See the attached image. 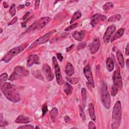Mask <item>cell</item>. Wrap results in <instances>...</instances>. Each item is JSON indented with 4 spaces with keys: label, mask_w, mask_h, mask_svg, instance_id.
<instances>
[{
    "label": "cell",
    "mask_w": 129,
    "mask_h": 129,
    "mask_svg": "<svg viewBox=\"0 0 129 129\" xmlns=\"http://www.w3.org/2000/svg\"><path fill=\"white\" fill-rule=\"evenodd\" d=\"M1 90L7 99L13 102H18L21 100L20 94L17 91L16 86L9 82H5L1 85Z\"/></svg>",
    "instance_id": "obj_1"
},
{
    "label": "cell",
    "mask_w": 129,
    "mask_h": 129,
    "mask_svg": "<svg viewBox=\"0 0 129 129\" xmlns=\"http://www.w3.org/2000/svg\"><path fill=\"white\" fill-rule=\"evenodd\" d=\"M113 8V5L111 2H107L102 6V8L103 10L105 11H107Z\"/></svg>",
    "instance_id": "obj_28"
},
{
    "label": "cell",
    "mask_w": 129,
    "mask_h": 129,
    "mask_svg": "<svg viewBox=\"0 0 129 129\" xmlns=\"http://www.w3.org/2000/svg\"><path fill=\"white\" fill-rule=\"evenodd\" d=\"M58 113H59L58 110L56 107H54L51 110V111H50V115H51V118H52V120L53 121H55L56 120V117L58 116Z\"/></svg>",
    "instance_id": "obj_24"
},
{
    "label": "cell",
    "mask_w": 129,
    "mask_h": 129,
    "mask_svg": "<svg viewBox=\"0 0 129 129\" xmlns=\"http://www.w3.org/2000/svg\"><path fill=\"white\" fill-rule=\"evenodd\" d=\"M116 57L118 60V62L119 63V64L121 68H123L124 66V61L123 59V55L122 53L119 51H118L116 52Z\"/></svg>",
    "instance_id": "obj_22"
},
{
    "label": "cell",
    "mask_w": 129,
    "mask_h": 129,
    "mask_svg": "<svg viewBox=\"0 0 129 129\" xmlns=\"http://www.w3.org/2000/svg\"><path fill=\"white\" fill-rule=\"evenodd\" d=\"M86 46V44L85 42H81L80 44H78V47H77V49L78 50H83L84 49Z\"/></svg>",
    "instance_id": "obj_37"
},
{
    "label": "cell",
    "mask_w": 129,
    "mask_h": 129,
    "mask_svg": "<svg viewBox=\"0 0 129 129\" xmlns=\"http://www.w3.org/2000/svg\"><path fill=\"white\" fill-rule=\"evenodd\" d=\"M39 64V58L37 55H31L29 57L27 61V66L31 67L34 64Z\"/></svg>",
    "instance_id": "obj_16"
},
{
    "label": "cell",
    "mask_w": 129,
    "mask_h": 129,
    "mask_svg": "<svg viewBox=\"0 0 129 129\" xmlns=\"http://www.w3.org/2000/svg\"><path fill=\"white\" fill-rule=\"evenodd\" d=\"M83 71H84V74L88 81V83L90 84V85L92 86V87L94 88L95 84H94L93 75H92V73L91 72V70L90 65H87V66H86L84 68Z\"/></svg>",
    "instance_id": "obj_11"
},
{
    "label": "cell",
    "mask_w": 129,
    "mask_h": 129,
    "mask_svg": "<svg viewBox=\"0 0 129 129\" xmlns=\"http://www.w3.org/2000/svg\"><path fill=\"white\" fill-rule=\"evenodd\" d=\"M121 18V16L119 14H115L111 16L108 19V22H116L119 21Z\"/></svg>",
    "instance_id": "obj_27"
},
{
    "label": "cell",
    "mask_w": 129,
    "mask_h": 129,
    "mask_svg": "<svg viewBox=\"0 0 129 129\" xmlns=\"http://www.w3.org/2000/svg\"><path fill=\"white\" fill-rule=\"evenodd\" d=\"M121 104L120 101H117L113 108L112 114V128H118L120 124L121 120Z\"/></svg>",
    "instance_id": "obj_2"
},
{
    "label": "cell",
    "mask_w": 129,
    "mask_h": 129,
    "mask_svg": "<svg viewBox=\"0 0 129 129\" xmlns=\"http://www.w3.org/2000/svg\"><path fill=\"white\" fill-rule=\"evenodd\" d=\"M30 13L29 12H28L26 13V14L25 15H24V16L23 17V19L24 21H25L26 19H27V18H28V16L30 15Z\"/></svg>",
    "instance_id": "obj_44"
},
{
    "label": "cell",
    "mask_w": 129,
    "mask_h": 129,
    "mask_svg": "<svg viewBox=\"0 0 129 129\" xmlns=\"http://www.w3.org/2000/svg\"><path fill=\"white\" fill-rule=\"evenodd\" d=\"M57 56L58 59L59 60V61H60V62H62V61H63V57L62 54H61V53H58V54H57Z\"/></svg>",
    "instance_id": "obj_43"
},
{
    "label": "cell",
    "mask_w": 129,
    "mask_h": 129,
    "mask_svg": "<svg viewBox=\"0 0 129 129\" xmlns=\"http://www.w3.org/2000/svg\"><path fill=\"white\" fill-rule=\"evenodd\" d=\"M3 6H4V8H6V9H7V8H8L9 7V5L6 2H5L3 3Z\"/></svg>",
    "instance_id": "obj_49"
},
{
    "label": "cell",
    "mask_w": 129,
    "mask_h": 129,
    "mask_svg": "<svg viewBox=\"0 0 129 129\" xmlns=\"http://www.w3.org/2000/svg\"><path fill=\"white\" fill-rule=\"evenodd\" d=\"M116 30V27L114 25H111L107 27L103 35V39L105 44H107L110 40L113 33Z\"/></svg>",
    "instance_id": "obj_10"
},
{
    "label": "cell",
    "mask_w": 129,
    "mask_h": 129,
    "mask_svg": "<svg viewBox=\"0 0 129 129\" xmlns=\"http://www.w3.org/2000/svg\"><path fill=\"white\" fill-rule=\"evenodd\" d=\"M118 91V88L116 86H115V85H113L112 86V87L111 88V90H110V93H111V96H115L117 94Z\"/></svg>",
    "instance_id": "obj_32"
},
{
    "label": "cell",
    "mask_w": 129,
    "mask_h": 129,
    "mask_svg": "<svg viewBox=\"0 0 129 129\" xmlns=\"http://www.w3.org/2000/svg\"><path fill=\"white\" fill-rule=\"evenodd\" d=\"M29 75V72L24 67L18 66L14 68L13 73L9 78L10 81H14L21 77L27 76Z\"/></svg>",
    "instance_id": "obj_6"
},
{
    "label": "cell",
    "mask_w": 129,
    "mask_h": 129,
    "mask_svg": "<svg viewBox=\"0 0 129 129\" xmlns=\"http://www.w3.org/2000/svg\"><path fill=\"white\" fill-rule=\"evenodd\" d=\"M29 20V19H27L26 21H24V22H23L22 23H21V26L22 27H25L26 26V24L27 23V22Z\"/></svg>",
    "instance_id": "obj_45"
},
{
    "label": "cell",
    "mask_w": 129,
    "mask_h": 129,
    "mask_svg": "<svg viewBox=\"0 0 129 129\" xmlns=\"http://www.w3.org/2000/svg\"><path fill=\"white\" fill-rule=\"evenodd\" d=\"M63 90L68 95H70L72 93L73 88L69 83L66 82L63 86Z\"/></svg>",
    "instance_id": "obj_23"
},
{
    "label": "cell",
    "mask_w": 129,
    "mask_h": 129,
    "mask_svg": "<svg viewBox=\"0 0 129 129\" xmlns=\"http://www.w3.org/2000/svg\"><path fill=\"white\" fill-rule=\"evenodd\" d=\"M9 13L12 17H13L16 14V7L15 5L14 4H12L9 9Z\"/></svg>",
    "instance_id": "obj_31"
},
{
    "label": "cell",
    "mask_w": 129,
    "mask_h": 129,
    "mask_svg": "<svg viewBox=\"0 0 129 129\" xmlns=\"http://www.w3.org/2000/svg\"><path fill=\"white\" fill-rule=\"evenodd\" d=\"M35 128H39V127H38V126H36V127H35Z\"/></svg>",
    "instance_id": "obj_53"
},
{
    "label": "cell",
    "mask_w": 129,
    "mask_h": 129,
    "mask_svg": "<svg viewBox=\"0 0 129 129\" xmlns=\"http://www.w3.org/2000/svg\"><path fill=\"white\" fill-rule=\"evenodd\" d=\"M78 26V24L77 23H75V24H73L72 25H71V26H70L69 27H67L66 29H65V31H70L74 29H75L76 27H77Z\"/></svg>",
    "instance_id": "obj_36"
},
{
    "label": "cell",
    "mask_w": 129,
    "mask_h": 129,
    "mask_svg": "<svg viewBox=\"0 0 129 129\" xmlns=\"http://www.w3.org/2000/svg\"><path fill=\"white\" fill-rule=\"evenodd\" d=\"M17 20H18V17H14V18L13 19V20L8 24V26H10V25H12L14 24L15 23H16L17 22Z\"/></svg>",
    "instance_id": "obj_40"
},
{
    "label": "cell",
    "mask_w": 129,
    "mask_h": 129,
    "mask_svg": "<svg viewBox=\"0 0 129 129\" xmlns=\"http://www.w3.org/2000/svg\"><path fill=\"white\" fill-rule=\"evenodd\" d=\"M8 125V122L3 119L2 114H1V118H0V127H3Z\"/></svg>",
    "instance_id": "obj_34"
},
{
    "label": "cell",
    "mask_w": 129,
    "mask_h": 129,
    "mask_svg": "<svg viewBox=\"0 0 129 129\" xmlns=\"http://www.w3.org/2000/svg\"><path fill=\"white\" fill-rule=\"evenodd\" d=\"M74 46V44H73V45H72L70 47L67 48V49H66V52H70V51L73 48Z\"/></svg>",
    "instance_id": "obj_46"
},
{
    "label": "cell",
    "mask_w": 129,
    "mask_h": 129,
    "mask_svg": "<svg viewBox=\"0 0 129 129\" xmlns=\"http://www.w3.org/2000/svg\"><path fill=\"white\" fill-rule=\"evenodd\" d=\"M2 32H3V29H2V28H1V33H2Z\"/></svg>",
    "instance_id": "obj_52"
},
{
    "label": "cell",
    "mask_w": 129,
    "mask_h": 129,
    "mask_svg": "<svg viewBox=\"0 0 129 129\" xmlns=\"http://www.w3.org/2000/svg\"><path fill=\"white\" fill-rule=\"evenodd\" d=\"M40 1H36L35 2V5H34V9L35 10H37L39 6V4H40Z\"/></svg>",
    "instance_id": "obj_42"
},
{
    "label": "cell",
    "mask_w": 129,
    "mask_h": 129,
    "mask_svg": "<svg viewBox=\"0 0 129 129\" xmlns=\"http://www.w3.org/2000/svg\"><path fill=\"white\" fill-rule=\"evenodd\" d=\"M33 128H34L33 126H32L30 124L24 125L20 126L18 127V128H22V129H32Z\"/></svg>",
    "instance_id": "obj_38"
},
{
    "label": "cell",
    "mask_w": 129,
    "mask_h": 129,
    "mask_svg": "<svg viewBox=\"0 0 129 129\" xmlns=\"http://www.w3.org/2000/svg\"><path fill=\"white\" fill-rule=\"evenodd\" d=\"M125 54L126 56H128L129 55V51H128V44L127 45L126 48H125Z\"/></svg>",
    "instance_id": "obj_48"
},
{
    "label": "cell",
    "mask_w": 129,
    "mask_h": 129,
    "mask_svg": "<svg viewBox=\"0 0 129 129\" xmlns=\"http://www.w3.org/2000/svg\"><path fill=\"white\" fill-rule=\"evenodd\" d=\"M106 67L107 71L110 72L114 69V62L111 58H108L106 61Z\"/></svg>",
    "instance_id": "obj_20"
},
{
    "label": "cell",
    "mask_w": 129,
    "mask_h": 129,
    "mask_svg": "<svg viewBox=\"0 0 129 129\" xmlns=\"http://www.w3.org/2000/svg\"><path fill=\"white\" fill-rule=\"evenodd\" d=\"M86 35V31L81 30L80 31H75L72 33V37L76 40L81 41L84 39Z\"/></svg>",
    "instance_id": "obj_15"
},
{
    "label": "cell",
    "mask_w": 129,
    "mask_h": 129,
    "mask_svg": "<svg viewBox=\"0 0 129 129\" xmlns=\"http://www.w3.org/2000/svg\"><path fill=\"white\" fill-rule=\"evenodd\" d=\"M126 66L127 69H128L129 68V60L127 59L126 61Z\"/></svg>",
    "instance_id": "obj_50"
},
{
    "label": "cell",
    "mask_w": 129,
    "mask_h": 129,
    "mask_svg": "<svg viewBox=\"0 0 129 129\" xmlns=\"http://www.w3.org/2000/svg\"><path fill=\"white\" fill-rule=\"evenodd\" d=\"M106 19L107 17L106 16L99 14H96L93 15L92 18L91 22V26L92 27H94L98 25L99 23L105 21V20H106Z\"/></svg>",
    "instance_id": "obj_12"
},
{
    "label": "cell",
    "mask_w": 129,
    "mask_h": 129,
    "mask_svg": "<svg viewBox=\"0 0 129 129\" xmlns=\"http://www.w3.org/2000/svg\"><path fill=\"white\" fill-rule=\"evenodd\" d=\"M15 121L16 123H18L25 124L29 123L30 121V119L28 117L21 114L17 117V118L15 119Z\"/></svg>",
    "instance_id": "obj_17"
},
{
    "label": "cell",
    "mask_w": 129,
    "mask_h": 129,
    "mask_svg": "<svg viewBox=\"0 0 129 129\" xmlns=\"http://www.w3.org/2000/svg\"><path fill=\"white\" fill-rule=\"evenodd\" d=\"M74 72L75 70L72 64L70 63H68L65 68V73L66 75L69 77H71L73 76Z\"/></svg>",
    "instance_id": "obj_18"
},
{
    "label": "cell",
    "mask_w": 129,
    "mask_h": 129,
    "mask_svg": "<svg viewBox=\"0 0 129 129\" xmlns=\"http://www.w3.org/2000/svg\"><path fill=\"white\" fill-rule=\"evenodd\" d=\"M42 71L48 81L51 82L54 79V75L51 67L48 64H45L43 65Z\"/></svg>",
    "instance_id": "obj_13"
},
{
    "label": "cell",
    "mask_w": 129,
    "mask_h": 129,
    "mask_svg": "<svg viewBox=\"0 0 129 129\" xmlns=\"http://www.w3.org/2000/svg\"><path fill=\"white\" fill-rule=\"evenodd\" d=\"M51 18L49 17H45L39 19V20L35 21L31 26H30L23 34L42 29L46 26L51 21Z\"/></svg>",
    "instance_id": "obj_4"
},
{
    "label": "cell",
    "mask_w": 129,
    "mask_h": 129,
    "mask_svg": "<svg viewBox=\"0 0 129 129\" xmlns=\"http://www.w3.org/2000/svg\"><path fill=\"white\" fill-rule=\"evenodd\" d=\"M8 79V75L7 73H3L0 76V84L1 85L4 83Z\"/></svg>",
    "instance_id": "obj_29"
},
{
    "label": "cell",
    "mask_w": 129,
    "mask_h": 129,
    "mask_svg": "<svg viewBox=\"0 0 129 129\" xmlns=\"http://www.w3.org/2000/svg\"><path fill=\"white\" fill-rule=\"evenodd\" d=\"M66 79L67 81L72 84H76L78 83L79 81V78H72L70 77H67Z\"/></svg>",
    "instance_id": "obj_30"
},
{
    "label": "cell",
    "mask_w": 129,
    "mask_h": 129,
    "mask_svg": "<svg viewBox=\"0 0 129 129\" xmlns=\"http://www.w3.org/2000/svg\"><path fill=\"white\" fill-rule=\"evenodd\" d=\"M88 111L90 116L93 121L96 120V115L95 113L94 106L93 103H90L88 106Z\"/></svg>",
    "instance_id": "obj_21"
},
{
    "label": "cell",
    "mask_w": 129,
    "mask_h": 129,
    "mask_svg": "<svg viewBox=\"0 0 129 129\" xmlns=\"http://www.w3.org/2000/svg\"><path fill=\"white\" fill-rule=\"evenodd\" d=\"M42 116H44L48 111L47 103H45L43 104L42 106Z\"/></svg>",
    "instance_id": "obj_35"
},
{
    "label": "cell",
    "mask_w": 129,
    "mask_h": 129,
    "mask_svg": "<svg viewBox=\"0 0 129 129\" xmlns=\"http://www.w3.org/2000/svg\"><path fill=\"white\" fill-rule=\"evenodd\" d=\"M81 96L82 98V102L84 107H85L87 100V91L85 88H82L81 89Z\"/></svg>",
    "instance_id": "obj_25"
},
{
    "label": "cell",
    "mask_w": 129,
    "mask_h": 129,
    "mask_svg": "<svg viewBox=\"0 0 129 129\" xmlns=\"http://www.w3.org/2000/svg\"><path fill=\"white\" fill-rule=\"evenodd\" d=\"M88 128L90 129L91 128H96V126H95V123L92 121H90L89 123H88Z\"/></svg>",
    "instance_id": "obj_39"
},
{
    "label": "cell",
    "mask_w": 129,
    "mask_h": 129,
    "mask_svg": "<svg viewBox=\"0 0 129 129\" xmlns=\"http://www.w3.org/2000/svg\"><path fill=\"white\" fill-rule=\"evenodd\" d=\"M124 32V29L123 28H120L114 34V35L112 36V37L111 39V42H113L114 40L119 38L120 37H121L122 35L123 34Z\"/></svg>",
    "instance_id": "obj_19"
},
{
    "label": "cell",
    "mask_w": 129,
    "mask_h": 129,
    "mask_svg": "<svg viewBox=\"0 0 129 129\" xmlns=\"http://www.w3.org/2000/svg\"><path fill=\"white\" fill-rule=\"evenodd\" d=\"M56 30H53L49 32H48L47 33H46V34H45L44 35H43L42 36L40 37V38H39L38 39H37L36 40H35L29 47V50H31L36 47H37L38 46H39L40 45H42L43 44H45L46 42H47V41H48L50 38V37H51V36L55 33L56 32Z\"/></svg>",
    "instance_id": "obj_7"
},
{
    "label": "cell",
    "mask_w": 129,
    "mask_h": 129,
    "mask_svg": "<svg viewBox=\"0 0 129 129\" xmlns=\"http://www.w3.org/2000/svg\"><path fill=\"white\" fill-rule=\"evenodd\" d=\"M82 17V14L80 11L76 12L73 15L70 21V24H72L74 21L79 19Z\"/></svg>",
    "instance_id": "obj_26"
},
{
    "label": "cell",
    "mask_w": 129,
    "mask_h": 129,
    "mask_svg": "<svg viewBox=\"0 0 129 129\" xmlns=\"http://www.w3.org/2000/svg\"><path fill=\"white\" fill-rule=\"evenodd\" d=\"M24 7H25V5H19V6H18L17 7V10H20L23 9Z\"/></svg>",
    "instance_id": "obj_47"
},
{
    "label": "cell",
    "mask_w": 129,
    "mask_h": 129,
    "mask_svg": "<svg viewBox=\"0 0 129 129\" xmlns=\"http://www.w3.org/2000/svg\"><path fill=\"white\" fill-rule=\"evenodd\" d=\"M100 46V41L98 37H96L90 45L89 49L91 54H95L99 50Z\"/></svg>",
    "instance_id": "obj_14"
},
{
    "label": "cell",
    "mask_w": 129,
    "mask_h": 129,
    "mask_svg": "<svg viewBox=\"0 0 129 129\" xmlns=\"http://www.w3.org/2000/svg\"><path fill=\"white\" fill-rule=\"evenodd\" d=\"M52 61H53V67L54 68L55 75H56V76L57 82L58 85H61L63 84L64 80H63V77H62L60 67L58 63L57 58L55 57H54L53 58Z\"/></svg>",
    "instance_id": "obj_8"
},
{
    "label": "cell",
    "mask_w": 129,
    "mask_h": 129,
    "mask_svg": "<svg viewBox=\"0 0 129 129\" xmlns=\"http://www.w3.org/2000/svg\"><path fill=\"white\" fill-rule=\"evenodd\" d=\"M64 120L66 123H70L71 122V118L68 116V115H65L64 116Z\"/></svg>",
    "instance_id": "obj_41"
},
{
    "label": "cell",
    "mask_w": 129,
    "mask_h": 129,
    "mask_svg": "<svg viewBox=\"0 0 129 129\" xmlns=\"http://www.w3.org/2000/svg\"><path fill=\"white\" fill-rule=\"evenodd\" d=\"M100 96L102 104L105 108L109 109L111 105V98L108 91L107 85L104 82H103L101 85Z\"/></svg>",
    "instance_id": "obj_3"
},
{
    "label": "cell",
    "mask_w": 129,
    "mask_h": 129,
    "mask_svg": "<svg viewBox=\"0 0 129 129\" xmlns=\"http://www.w3.org/2000/svg\"><path fill=\"white\" fill-rule=\"evenodd\" d=\"M79 113H80V116L81 118L83 120L85 121L86 119V117L85 114V113L83 111V109L82 108L81 106H79Z\"/></svg>",
    "instance_id": "obj_33"
},
{
    "label": "cell",
    "mask_w": 129,
    "mask_h": 129,
    "mask_svg": "<svg viewBox=\"0 0 129 129\" xmlns=\"http://www.w3.org/2000/svg\"><path fill=\"white\" fill-rule=\"evenodd\" d=\"M30 3H27L25 5V6H30Z\"/></svg>",
    "instance_id": "obj_51"
},
{
    "label": "cell",
    "mask_w": 129,
    "mask_h": 129,
    "mask_svg": "<svg viewBox=\"0 0 129 129\" xmlns=\"http://www.w3.org/2000/svg\"><path fill=\"white\" fill-rule=\"evenodd\" d=\"M112 81L113 85L116 86L118 90L121 89L122 87V82L119 69H117L114 72L112 75Z\"/></svg>",
    "instance_id": "obj_9"
},
{
    "label": "cell",
    "mask_w": 129,
    "mask_h": 129,
    "mask_svg": "<svg viewBox=\"0 0 129 129\" xmlns=\"http://www.w3.org/2000/svg\"><path fill=\"white\" fill-rule=\"evenodd\" d=\"M28 46V44H25L12 49L9 52H8V53L3 58V59L1 60V61L5 63H8L10 62L14 57L18 55L20 53L22 52L24 50H25Z\"/></svg>",
    "instance_id": "obj_5"
}]
</instances>
